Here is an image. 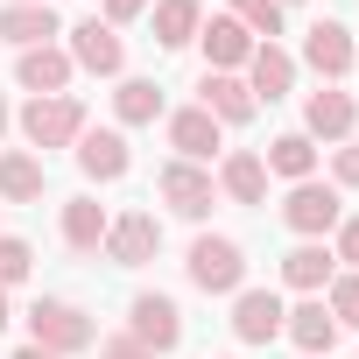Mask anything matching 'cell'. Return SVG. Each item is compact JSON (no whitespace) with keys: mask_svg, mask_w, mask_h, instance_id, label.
Here are the masks:
<instances>
[{"mask_svg":"<svg viewBox=\"0 0 359 359\" xmlns=\"http://www.w3.org/2000/svg\"><path fill=\"white\" fill-rule=\"evenodd\" d=\"M191 282H198L205 296H233V289L247 282V254H240V240L205 233V240L191 247Z\"/></svg>","mask_w":359,"mask_h":359,"instance_id":"obj_1","label":"cell"},{"mask_svg":"<svg viewBox=\"0 0 359 359\" xmlns=\"http://www.w3.org/2000/svg\"><path fill=\"white\" fill-rule=\"evenodd\" d=\"M29 338L43 345V352H85L92 345V317L78 310V303H57V296H43L36 310H29Z\"/></svg>","mask_w":359,"mask_h":359,"instance_id":"obj_2","label":"cell"},{"mask_svg":"<svg viewBox=\"0 0 359 359\" xmlns=\"http://www.w3.org/2000/svg\"><path fill=\"white\" fill-rule=\"evenodd\" d=\"M22 134H29V148H64V141L85 134V106H78L71 92H57V99H29Z\"/></svg>","mask_w":359,"mask_h":359,"instance_id":"obj_3","label":"cell"},{"mask_svg":"<svg viewBox=\"0 0 359 359\" xmlns=\"http://www.w3.org/2000/svg\"><path fill=\"white\" fill-rule=\"evenodd\" d=\"M127 338L148 345V352L162 359V352L184 345V310H176L169 296H134V310H127Z\"/></svg>","mask_w":359,"mask_h":359,"instance_id":"obj_4","label":"cell"},{"mask_svg":"<svg viewBox=\"0 0 359 359\" xmlns=\"http://www.w3.org/2000/svg\"><path fill=\"white\" fill-rule=\"evenodd\" d=\"M71 64H85V71H99V78H120V64H127L120 29H106L99 15H92V22H78V29H71Z\"/></svg>","mask_w":359,"mask_h":359,"instance_id":"obj_5","label":"cell"},{"mask_svg":"<svg viewBox=\"0 0 359 359\" xmlns=\"http://www.w3.org/2000/svg\"><path fill=\"white\" fill-rule=\"evenodd\" d=\"M282 219H289V233L317 240V233H331L345 212H338V191H324V184H296V191H289V205H282Z\"/></svg>","mask_w":359,"mask_h":359,"instance_id":"obj_6","label":"cell"},{"mask_svg":"<svg viewBox=\"0 0 359 359\" xmlns=\"http://www.w3.org/2000/svg\"><path fill=\"white\" fill-rule=\"evenodd\" d=\"M127 162H134V155H127V141H120L113 127H85V134H78V169L92 176V184H120Z\"/></svg>","mask_w":359,"mask_h":359,"instance_id":"obj_7","label":"cell"},{"mask_svg":"<svg viewBox=\"0 0 359 359\" xmlns=\"http://www.w3.org/2000/svg\"><path fill=\"white\" fill-rule=\"evenodd\" d=\"M155 191L184 212V219H205V212H212V176H205L198 162H169V169L155 176Z\"/></svg>","mask_w":359,"mask_h":359,"instance_id":"obj_8","label":"cell"},{"mask_svg":"<svg viewBox=\"0 0 359 359\" xmlns=\"http://www.w3.org/2000/svg\"><path fill=\"white\" fill-rule=\"evenodd\" d=\"M303 64H310L317 78H345V71H352V29H345V22H317V29L303 36Z\"/></svg>","mask_w":359,"mask_h":359,"instance_id":"obj_9","label":"cell"},{"mask_svg":"<svg viewBox=\"0 0 359 359\" xmlns=\"http://www.w3.org/2000/svg\"><path fill=\"white\" fill-rule=\"evenodd\" d=\"M233 331H240V345H268V338H282V303H275V289H240V303H233Z\"/></svg>","mask_w":359,"mask_h":359,"instance_id":"obj_10","label":"cell"},{"mask_svg":"<svg viewBox=\"0 0 359 359\" xmlns=\"http://www.w3.org/2000/svg\"><path fill=\"white\" fill-rule=\"evenodd\" d=\"M282 331L303 345V359H331V345H338V317H331L324 303H296V310H282Z\"/></svg>","mask_w":359,"mask_h":359,"instance_id":"obj_11","label":"cell"},{"mask_svg":"<svg viewBox=\"0 0 359 359\" xmlns=\"http://www.w3.org/2000/svg\"><path fill=\"white\" fill-rule=\"evenodd\" d=\"M198 106H205V113H212L219 127H240V120H254V106H261V99L247 92V78H233V71H212V78H205V99H198Z\"/></svg>","mask_w":359,"mask_h":359,"instance_id":"obj_12","label":"cell"},{"mask_svg":"<svg viewBox=\"0 0 359 359\" xmlns=\"http://www.w3.org/2000/svg\"><path fill=\"white\" fill-rule=\"evenodd\" d=\"M155 247H162V226H155L148 212H127L120 226H106V254H113L120 268H141Z\"/></svg>","mask_w":359,"mask_h":359,"instance_id":"obj_13","label":"cell"},{"mask_svg":"<svg viewBox=\"0 0 359 359\" xmlns=\"http://www.w3.org/2000/svg\"><path fill=\"white\" fill-rule=\"evenodd\" d=\"M15 78L36 92V99H57L64 85H71V50H22V64H15Z\"/></svg>","mask_w":359,"mask_h":359,"instance_id":"obj_14","label":"cell"},{"mask_svg":"<svg viewBox=\"0 0 359 359\" xmlns=\"http://www.w3.org/2000/svg\"><path fill=\"white\" fill-rule=\"evenodd\" d=\"M289 85H296V57L275 50V43H254V57H247V92H254V99H282Z\"/></svg>","mask_w":359,"mask_h":359,"instance_id":"obj_15","label":"cell"},{"mask_svg":"<svg viewBox=\"0 0 359 359\" xmlns=\"http://www.w3.org/2000/svg\"><path fill=\"white\" fill-rule=\"evenodd\" d=\"M169 148H184V162H205L212 148H219V120L205 113V106H184L169 120Z\"/></svg>","mask_w":359,"mask_h":359,"instance_id":"obj_16","label":"cell"},{"mask_svg":"<svg viewBox=\"0 0 359 359\" xmlns=\"http://www.w3.org/2000/svg\"><path fill=\"white\" fill-rule=\"evenodd\" d=\"M331 275H338V254L317 247V240H303L296 254H282V282H289V289H324Z\"/></svg>","mask_w":359,"mask_h":359,"instance_id":"obj_17","label":"cell"},{"mask_svg":"<svg viewBox=\"0 0 359 359\" xmlns=\"http://www.w3.org/2000/svg\"><path fill=\"white\" fill-rule=\"evenodd\" d=\"M219 184H226V191H233L240 205H261V198H268V162H261L254 148H240V155H226Z\"/></svg>","mask_w":359,"mask_h":359,"instance_id":"obj_18","label":"cell"},{"mask_svg":"<svg viewBox=\"0 0 359 359\" xmlns=\"http://www.w3.org/2000/svg\"><path fill=\"white\" fill-rule=\"evenodd\" d=\"M205 57H212L219 71H233V64H247V57H254V36H247L233 15H212V29H205Z\"/></svg>","mask_w":359,"mask_h":359,"instance_id":"obj_19","label":"cell"},{"mask_svg":"<svg viewBox=\"0 0 359 359\" xmlns=\"http://www.w3.org/2000/svg\"><path fill=\"white\" fill-rule=\"evenodd\" d=\"M303 113H310V134H324V141H345L359 106H352L345 92H331V85H324V92H310V106H303Z\"/></svg>","mask_w":359,"mask_h":359,"instance_id":"obj_20","label":"cell"},{"mask_svg":"<svg viewBox=\"0 0 359 359\" xmlns=\"http://www.w3.org/2000/svg\"><path fill=\"white\" fill-rule=\"evenodd\" d=\"M0 36L22 43V50H43V43L57 36V15H50V8H0Z\"/></svg>","mask_w":359,"mask_h":359,"instance_id":"obj_21","label":"cell"},{"mask_svg":"<svg viewBox=\"0 0 359 359\" xmlns=\"http://www.w3.org/2000/svg\"><path fill=\"white\" fill-rule=\"evenodd\" d=\"M0 198L8 205H36L43 198V162L36 155H0Z\"/></svg>","mask_w":359,"mask_h":359,"instance_id":"obj_22","label":"cell"},{"mask_svg":"<svg viewBox=\"0 0 359 359\" xmlns=\"http://www.w3.org/2000/svg\"><path fill=\"white\" fill-rule=\"evenodd\" d=\"M191 36H198V0H155V43L184 50Z\"/></svg>","mask_w":359,"mask_h":359,"instance_id":"obj_23","label":"cell"},{"mask_svg":"<svg viewBox=\"0 0 359 359\" xmlns=\"http://www.w3.org/2000/svg\"><path fill=\"white\" fill-rule=\"evenodd\" d=\"M113 113H120L127 127H148V120L162 113V85H155V78H127V85L113 92Z\"/></svg>","mask_w":359,"mask_h":359,"instance_id":"obj_24","label":"cell"},{"mask_svg":"<svg viewBox=\"0 0 359 359\" xmlns=\"http://www.w3.org/2000/svg\"><path fill=\"white\" fill-rule=\"evenodd\" d=\"M64 240H71L78 254H99V240H106V212H99L92 198H71V205H64Z\"/></svg>","mask_w":359,"mask_h":359,"instance_id":"obj_25","label":"cell"},{"mask_svg":"<svg viewBox=\"0 0 359 359\" xmlns=\"http://www.w3.org/2000/svg\"><path fill=\"white\" fill-rule=\"evenodd\" d=\"M268 169H275V176H296V184H310V169H317L310 134H282V141L268 148Z\"/></svg>","mask_w":359,"mask_h":359,"instance_id":"obj_26","label":"cell"},{"mask_svg":"<svg viewBox=\"0 0 359 359\" xmlns=\"http://www.w3.org/2000/svg\"><path fill=\"white\" fill-rule=\"evenodd\" d=\"M233 22L247 29V36H282V8H275V0H233Z\"/></svg>","mask_w":359,"mask_h":359,"instance_id":"obj_27","label":"cell"},{"mask_svg":"<svg viewBox=\"0 0 359 359\" xmlns=\"http://www.w3.org/2000/svg\"><path fill=\"white\" fill-rule=\"evenodd\" d=\"M338 324H359V275H331V303H324Z\"/></svg>","mask_w":359,"mask_h":359,"instance_id":"obj_28","label":"cell"},{"mask_svg":"<svg viewBox=\"0 0 359 359\" xmlns=\"http://www.w3.org/2000/svg\"><path fill=\"white\" fill-rule=\"evenodd\" d=\"M29 261H36L29 240H8V233H0V289H15V282L29 275Z\"/></svg>","mask_w":359,"mask_h":359,"instance_id":"obj_29","label":"cell"},{"mask_svg":"<svg viewBox=\"0 0 359 359\" xmlns=\"http://www.w3.org/2000/svg\"><path fill=\"white\" fill-rule=\"evenodd\" d=\"M331 254L359 268V219H338V247H331Z\"/></svg>","mask_w":359,"mask_h":359,"instance_id":"obj_30","label":"cell"},{"mask_svg":"<svg viewBox=\"0 0 359 359\" xmlns=\"http://www.w3.org/2000/svg\"><path fill=\"white\" fill-rule=\"evenodd\" d=\"M99 359H155V352H148V345H134V338H106V345H99Z\"/></svg>","mask_w":359,"mask_h":359,"instance_id":"obj_31","label":"cell"},{"mask_svg":"<svg viewBox=\"0 0 359 359\" xmlns=\"http://www.w3.org/2000/svg\"><path fill=\"white\" fill-rule=\"evenodd\" d=\"M148 8V0H106V29H120V22H134Z\"/></svg>","mask_w":359,"mask_h":359,"instance_id":"obj_32","label":"cell"},{"mask_svg":"<svg viewBox=\"0 0 359 359\" xmlns=\"http://www.w3.org/2000/svg\"><path fill=\"white\" fill-rule=\"evenodd\" d=\"M331 169H338V184H359V148H338Z\"/></svg>","mask_w":359,"mask_h":359,"instance_id":"obj_33","label":"cell"},{"mask_svg":"<svg viewBox=\"0 0 359 359\" xmlns=\"http://www.w3.org/2000/svg\"><path fill=\"white\" fill-rule=\"evenodd\" d=\"M15 359H57V352H43V345H22V352H15Z\"/></svg>","mask_w":359,"mask_h":359,"instance_id":"obj_34","label":"cell"},{"mask_svg":"<svg viewBox=\"0 0 359 359\" xmlns=\"http://www.w3.org/2000/svg\"><path fill=\"white\" fill-rule=\"evenodd\" d=\"M8 8H50V0H8Z\"/></svg>","mask_w":359,"mask_h":359,"instance_id":"obj_35","label":"cell"},{"mask_svg":"<svg viewBox=\"0 0 359 359\" xmlns=\"http://www.w3.org/2000/svg\"><path fill=\"white\" fill-rule=\"evenodd\" d=\"M0 324H8V289H0Z\"/></svg>","mask_w":359,"mask_h":359,"instance_id":"obj_36","label":"cell"},{"mask_svg":"<svg viewBox=\"0 0 359 359\" xmlns=\"http://www.w3.org/2000/svg\"><path fill=\"white\" fill-rule=\"evenodd\" d=\"M0 127H8V99H0Z\"/></svg>","mask_w":359,"mask_h":359,"instance_id":"obj_37","label":"cell"},{"mask_svg":"<svg viewBox=\"0 0 359 359\" xmlns=\"http://www.w3.org/2000/svg\"><path fill=\"white\" fill-rule=\"evenodd\" d=\"M275 8H296V0H275Z\"/></svg>","mask_w":359,"mask_h":359,"instance_id":"obj_38","label":"cell"},{"mask_svg":"<svg viewBox=\"0 0 359 359\" xmlns=\"http://www.w3.org/2000/svg\"><path fill=\"white\" fill-rule=\"evenodd\" d=\"M352 64H359V43H352Z\"/></svg>","mask_w":359,"mask_h":359,"instance_id":"obj_39","label":"cell"}]
</instances>
